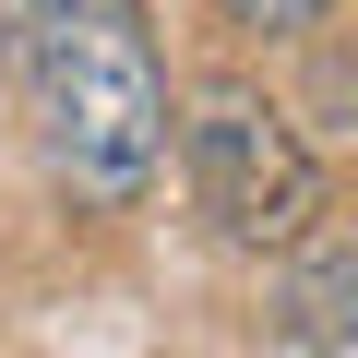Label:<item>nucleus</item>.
<instances>
[{"mask_svg":"<svg viewBox=\"0 0 358 358\" xmlns=\"http://www.w3.org/2000/svg\"><path fill=\"white\" fill-rule=\"evenodd\" d=\"M215 13L239 24V36H299V24H322L334 0H215Z\"/></svg>","mask_w":358,"mask_h":358,"instance_id":"4","label":"nucleus"},{"mask_svg":"<svg viewBox=\"0 0 358 358\" xmlns=\"http://www.w3.org/2000/svg\"><path fill=\"white\" fill-rule=\"evenodd\" d=\"M179 155H192V203H203V227L227 251H287L322 215V155L251 84H203L192 120H179Z\"/></svg>","mask_w":358,"mask_h":358,"instance_id":"2","label":"nucleus"},{"mask_svg":"<svg viewBox=\"0 0 358 358\" xmlns=\"http://www.w3.org/2000/svg\"><path fill=\"white\" fill-rule=\"evenodd\" d=\"M13 72L72 192L143 203V179L167 155V48L143 0H13Z\"/></svg>","mask_w":358,"mask_h":358,"instance_id":"1","label":"nucleus"},{"mask_svg":"<svg viewBox=\"0 0 358 358\" xmlns=\"http://www.w3.org/2000/svg\"><path fill=\"white\" fill-rule=\"evenodd\" d=\"M287 334H299V346H346V334H358V227L322 239V251H299V275H287Z\"/></svg>","mask_w":358,"mask_h":358,"instance_id":"3","label":"nucleus"}]
</instances>
